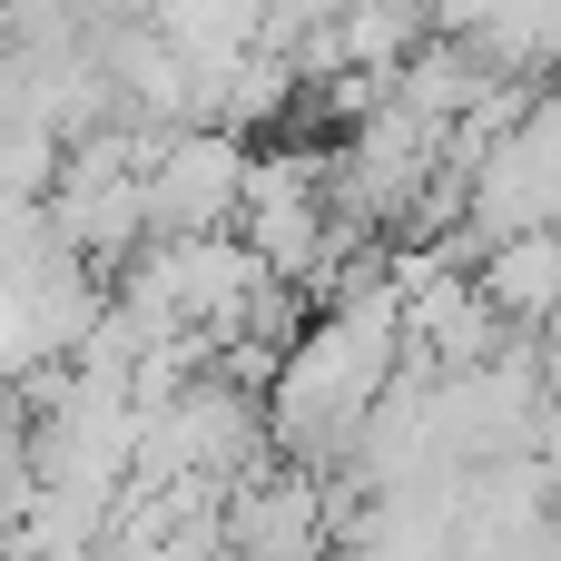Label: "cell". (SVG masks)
<instances>
[{
  "label": "cell",
  "mask_w": 561,
  "mask_h": 561,
  "mask_svg": "<svg viewBox=\"0 0 561 561\" xmlns=\"http://www.w3.org/2000/svg\"><path fill=\"white\" fill-rule=\"evenodd\" d=\"M473 286H483V306H493V316H503L513 335H542V316H552V296H561L552 227L493 237V247H483V266H473Z\"/></svg>",
  "instance_id": "1"
}]
</instances>
